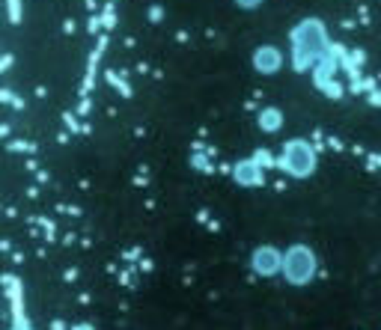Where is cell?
<instances>
[{"mask_svg":"<svg viewBox=\"0 0 381 330\" xmlns=\"http://www.w3.org/2000/svg\"><path fill=\"white\" fill-rule=\"evenodd\" d=\"M280 268H283V256L274 250V247H260L253 253V271L262 274V277H271V274H277Z\"/></svg>","mask_w":381,"mask_h":330,"instance_id":"cell-4","label":"cell"},{"mask_svg":"<svg viewBox=\"0 0 381 330\" xmlns=\"http://www.w3.org/2000/svg\"><path fill=\"white\" fill-rule=\"evenodd\" d=\"M280 51L277 48H271V45H265V48H260L256 51V57H253V63H256V69L260 72H265V74H271V72H277L280 69Z\"/></svg>","mask_w":381,"mask_h":330,"instance_id":"cell-5","label":"cell"},{"mask_svg":"<svg viewBox=\"0 0 381 330\" xmlns=\"http://www.w3.org/2000/svg\"><path fill=\"white\" fill-rule=\"evenodd\" d=\"M292 39H295V63L307 65V60H313L324 48V27L319 24L316 18L304 21V24L292 33Z\"/></svg>","mask_w":381,"mask_h":330,"instance_id":"cell-1","label":"cell"},{"mask_svg":"<svg viewBox=\"0 0 381 330\" xmlns=\"http://www.w3.org/2000/svg\"><path fill=\"white\" fill-rule=\"evenodd\" d=\"M268 131H274L277 128V110H268V113H265V123H262Z\"/></svg>","mask_w":381,"mask_h":330,"instance_id":"cell-6","label":"cell"},{"mask_svg":"<svg viewBox=\"0 0 381 330\" xmlns=\"http://www.w3.org/2000/svg\"><path fill=\"white\" fill-rule=\"evenodd\" d=\"M235 3H239L241 9H253V6H260L262 0H235Z\"/></svg>","mask_w":381,"mask_h":330,"instance_id":"cell-7","label":"cell"},{"mask_svg":"<svg viewBox=\"0 0 381 330\" xmlns=\"http://www.w3.org/2000/svg\"><path fill=\"white\" fill-rule=\"evenodd\" d=\"M286 274V280L289 283H295V285H304V283H310V277H313V271H316V256H313V250H307V247H292L283 256V268H280Z\"/></svg>","mask_w":381,"mask_h":330,"instance_id":"cell-2","label":"cell"},{"mask_svg":"<svg viewBox=\"0 0 381 330\" xmlns=\"http://www.w3.org/2000/svg\"><path fill=\"white\" fill-rule=\"evenodd\" d=\"M286 167L292 170L295 175H307V173H313V164H316V158H313V152L304 146L301 140H295V143H289V149H286Z\"/></svg>","mask_w":381,"mask_h":330,"instance_id":"cell-3","label":"cell"}]
</instances>
